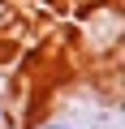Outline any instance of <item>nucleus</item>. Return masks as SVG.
<instances>
[{
  "label": "nucleus",
  "instance_id": "nucleus-1",
  "mask_svg": "<svg viewBox=\"0 0 125 129\" xmlns=\"http://www.w3.org/2000/svg\"><path fill=\"white\" fill-rule=\"evenodd\" d=\"M35 129H78V125H69V120H60V116H52V120H39Z\"/></svg>",
  "mask_w": 125,
  "mask_h": 129
}]
</instances>
